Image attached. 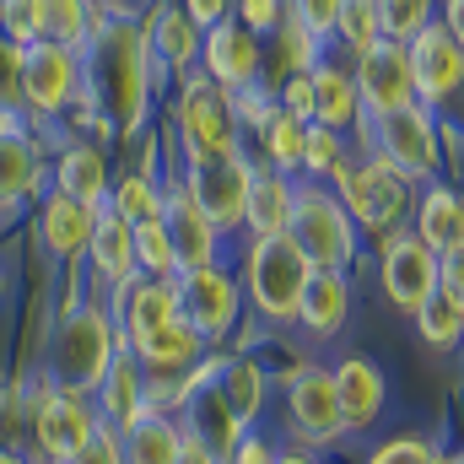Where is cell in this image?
<instances>
[{
	"label": "cell",
	"instance_id": "36",
	"mask_svg": "<svg viewBox=\"0 0 464 464\" xmlns=\"http://www.w3.org/2000/svg\"><path fill=\"white\" fill-rule=\"evenodd\" d=\"M416 330H421V341L432 351H449V346H459L464 341V308L438 286L421 308H416Z\"/></svg>",
	"mask_w": 464,
	"mask_h": 464
},
{
	"label": "cell",
	"instance_id": "20",
	"mask_svg": "<svg viewBox=\"0 0 464 464\" xmlns=\"http://www.w3.org/2000/svg\"><path fill=\"white\" fill-rule=\"evenodd\" d=\"M162 222H168L173 254H179V276H184V270H206V265H217V254H222V232L211 227V217L184 195L179 179H168V189H162Z\"/></svg>",
	"mask_w": 464,
	"mask_h": 464
},
{
	"label": "cell",
	"instance_id": "18",
	"mask_svg": "<svg viewBox=\"0 0 464 464\" xmlns=\"http://www.w3.org/2000/svg\"><path fill=\"white\" fill-rule=\"evenodd\" d=\"M286 411H292L297 438L314 443V449L346 438L341 394H335V372H330V367H303V372H292V383H286Z\"/></svg>",
	"mask_w": 464,
	"mask_h": 464
},
{
	"label": "cell",
	"instance_id": "19",
	"mask_svg": "<svg viewBox=\"0 0 464 464\" xmlns=\"http://www.w3.org/2000/svg\"><path fill=\"white\" fill-rule=\"evenodd\" d=\"M179 319V292L173 281H151V276H135L124 292H114V324L124 351H135L140 341H151L157 330H168Z\"/></svg>",
	"mask_w": 464,
	"mask_h": 464
},
{
	"label": "cell",
	"instance_id": "33",
	"mask_svg": "<svg viewBox=\"0 0 464 464\" xmlns=\"http://www.w3.org/2000/svg\"><path fill=\"white\" fill-rule=\"evenodd\" d=\"M162 179H151V173H140V168H130V173H119L114 189H109V206H114L119 217L135 227V222H151V217H162Z\"/></svg>",
	"mask_w": 464,
	"mask_h": 464
},
{
	"label": "cell",
	"instance_id": "42",
	"mask_svg": "<svg viewBox=\"0 0 464 464\" xmlns=\"http://www.w3.org/2000/svg\"><path fill=\"white\" fill-rule=\"evenodd\" d=\"M0 114H27L22 109V49L0 38Z\"/></svg>",
	"mask_w": 464,
	"mask_h": 464
},
{
	"label": "cell",
	"instance_id": "8",
	"mask_svg": "<svg viewBox=\"0 0 464 464\" xmlns=\"http://www.w3.org/2000/svg\"><path fill=\"white\" fill-rule=\"evenodd\" d=\"M82 103V49H65L54 38L22 49V109L27 119L44 130V124H60Z\"/></svg>",
	"mask_w": 464,
	"mask_h": 464
},
{
	"label": "cell",
	"instance_id": "40",
	"mask_svg": "<svg viewBox=\"0 0 464 464\" xmlns=\"http://www.w3.org/2000/svg\"><path fill=\"white\" fill-rule=\"evenodd\" d=\"M432 22H438V0H378V33L394 44H411Z\"/></svg>",
	"mask_w": 464,
	"mask_h": 464
},
{
	"label": "cell",
	"instance_id": "2",
	"mask_svg": "<svg viewBox=\"0 0 464 464\" xmlns=\"http://www.w3.org/2000/svg\"><path fill=\"white\" fill-rule=\"evenodd\" d=\"M124 341H119L114 314L92 297V303H65L60 308V324H54V341H49V383L54 389H71V394H98L109 362H114Z\"/></svg>",
	"mask_w": 464,
	"mask_h": 464
},
{
	"label": "cell",
	"instance_id": "22",
	"mask_svg": "<svg viewBox=\"0 0 464 464\" xmlns=\"http://www.w3.org/2000/svg\"><path fill=\"white\" fill-rule=\"evenodd\" d=\"M38 243H44V254L49 259H60V265H82V254H87V243H92V227H98V211L92 206H76L71 195H44L38 200Z\"/></svg>",
	"mask_w": 464,
	"mask_h": 464
},
{
	"label": "cell",
	"instance_id": "49",
	"mask_svg": "<svg viewBox=\"0 0 464 464\" xmlns=\"http://www.w3.org/2000/svg\"><path fill=\"white\" fill-rule=\"evenodd\" d=\"M179 5H184V11L195 16V27H200V33L232 16V0H179Z\"/></svg>",
	"mask_w": 464,
	"mask_h": 464
},
{
	"label": "cell",
	"instance_id": "5",
	"mask_svg": "<svg viewBox=\"0 0 464 464\" xmlns=\"http://www.w3.org/2000/svg\"><path fill=\"white\" fill-rule=\"evenodd\" d=\"M314 265L297 254V243L281 237H248L243 254V281H248V303L270 319V324H297V303L308 292Z\"/></svg>",
	"mask_w": 464,
	"mask_h": 464
},
{
	"label": "cell",
	"instance_id": "17",
	"mask_svg": "<svg viewBox=\"0 0 464 464\" xmlns=\"http://www.w3.org/2000/svg\"><path fill=\"white\" fill-rule=\"evenodd\" d=\"M411 71H416V103L443 109L454 92H464V44L449 27H421L411 38Z\"/></svg>",
	"mask_w": 464,
	"mask_h": 464
},
{
	"label": "cell",
	"instance_id": "34",
	"mask_svg": "<svg viewBox=\"0 0 464 464\" xmlns=\"http://www.w3.org/2000/svg\"><path fill=\"white\" fill-rule=\"evenodd\" d=\"M303 140H308V124L292 119L286 109H270L265 130H259V146H265V162L281 168V173H297L303 168Z\"/></svg>",
	"mask_w": 464,
	"mask_h": 464
},
{
	"label": "cell",
	"instance_id": "15",
	"mask_svg": "<svg viewBox=\"0 0 464 464\" xmlns=\"http://www.w3.org/2000/svg\"><path fill=\"white\" fill-rule=\"evenodd\" d=\"M98 427H103V416H98V405H92L87 394L54 389V383H49V394H38L33 438H38V449L49 454V464H71V454H76Z\"/></svg>",
	"mask_w": 464,
	"mask_h": 464
},
{
	"label": "cell",
	"instance_id": "46",
	"mask_svg": "<svg viewBox=\"0 0 464 464\" xmlns=\"http://www.w3.org/2000/svg\"><path fill=\"white\" fill-rule=\"evenodd\" d=\"M71 464H124V454H119V432L103 421V427H98V432L71 454Z\"/></svg>",
	"mask_w": 464,
	"mask_h": 464
},
{
	"label": "cell",
	"instance_id": "50",
	"mask_svg": "<svg viewBox=\"0 0 464 464\" xmlns=\"http://www.w3.org/2000/svg\"><path fill=\"white\" fill-rule=\"evenodd\" d=\"M227 464H276V449L265 438H237V449L227 454Z\"/></svg>",
	"mask_w": 464,
	"mask_h": 464
},
{
	"label": "cell",
	"instance_id": "47",
	"mask_svg": "<svg viewBox=\"0 0 464 464\" xmlns=\"http://www.w3.org/2000/svg\"><path fill=\"white\" fill-rule=\"evenodd\" d=\"M427 459H432V443L427 438H394V443H383L367 464H427Z\"/></svg>",
	"mask_w": 464,
	"mask_h": 464
},
{
	"label": "cell",
	"instance_id": "4",
	"mask_svg": "<svg viewBox=\"0 0 464 464\" xmlns=\"http://www.w3.org/2000/svg\"><path fill=\"white\" fill-rule=\"evenodd\" d=\"M335 184V195H341V206H346V217L356 222V232H372V237H394L400 222H405V211H411V179L400 173V168H389L383 157H362V162H351L330 179Z\"/></svg>",
	"mask_w": 464,
	"mask_h": 464
},
{
	"label": "cell",
	"instance_id": "29",
	"mask_svg": "<svg viewBox=\"0 0 464 464\" xmlns=\"http://www.w3.org/2000/svg\"><path fill=\"white\" fill-rule=\"evenodd\" d=\"M416 237L432 248V254H449L464 237V189L459 184H443L432 179L416 200Z\"/></svg>",
	"mask_w": 464,
	"mask_h": 464
},
{
	"label": "cell",
	"instance_id": "48",
	"mask_svg": "<svg viewBox=\"0 0 464 464\" xmlns=\"http://www.w3.org/2000/svg\"><path fill=\"white\" fill-rule=\"evenodd\" d=\"M438 286L464 308V237L449 248V254H438Z\"/></svg>",
	"mask_w": 464,
	"mask_h": 464
},
{
	"label": "cell",
	"instance_id": "11",
	"mask_svg": "<svg viewBox=\"0 0 464 464\" xmlns=\"http://www.w3.org/2000/svg\"><path fill=\"white\" fill-rule=\"evenodd\" d=\"M140 38H146V54H151V71L157 82H184L189 71H200V27L195 16L179 5V0H151L140 11Z\"/></svg>",
	"mask_w": 464,
	"mask_h": 464
},
{
	"label": "cell",
	"instance_id": "32",
	"mask_svg": "<svg viewBox=\"0 0 464 464\" xmlns=\"http://www.w3.org/2000/svg\"><path fill=\"white\" fill-rule=\"evenodd\" d=\"M217 394H222V405L232 411V421L248 427L265 411V367L254 356H227L217 367Z\"/></svg>",
	"mask_w": 464,
	"mask_h": 464
},
{
	"label": "cell",
	"instance_id": "21",
	"mask_svg": "<svg viewBox=\"0 0 464 464\" xmlns=\"http://www.w3.org/2000/svg\"><path fill=\"white\" fill-rule=\"evenodd\" d=\"M49 189H54V195H71L76 206L103 211V206H109V189H114L109 151H103L98 140H71V146H60V157L49 162Z\"/></svg>",
	"mask_w": 464,
	"mask_h": 464
},
{
	"label": "cell",
	"instance_id": "35",
	"mask_svg": "<svg viewBox=\"0 0 464 464\" xmlns=\"http://www.w3.org/2000/svg\"><path fill=\"white\" fill-rule=\"evenodd\" d=\"M135 270L151 281H179V254H173V237H168L162 217L135 222Z\"/></svg>",
	"mask_w": 464,
	"mask_h": 464
},
{
	"label": "cell",
	"instance_id": "14",
	"mask_svg": "<svg viewBox=\"0 0 464 464\" xmlns=\"http://www.w3.org/2000/svg\"><path fill=\"white\" fill-rule=\"evenodd\" d=\"M49 195V162L38 151V124L0 135V227Z\"/></svg>",
	"mask_w": 464,
	"mask_h": 464
},
{
	"label": "cell",
	"instance_id": "7",
	"mask_svg": "<svg viewBox=\"0 0 464 464\" xmlns=\"http://www.w3.org/2000/svg\"><path fill=\"white\" fill-rule=\"evenodd\" d=\"M362 130H367L372 157H383L389 168H400L411 184H416V179H427V184L438 179V168H443V130H438L432 109L405 103V109H394V114L362 119Z\"/></svg>",
	"mask_w": 464,
	"mask_h": 464
},
{
	"label": "cell",
	"instance_id": "56",
	"mask_svg": "<svg viewBox=\"0 0 464 464\" xmlns=\"http://www.w3.org/2000/svg\"><path fill=\"white\" fill-rule=\"evenodd\" d=\"M98 5H130V11H140V0H98Z\"/></svg>",
	"mask_w": 464,
	"mask_h": 464
},
{
	"label": "cell",
	"instance_id": "41",
	"mask_svg": "<svg viewBox=\"0 0 464 464\" xmlns=\"http://www.w3.org/2000/svg\"><path fill=\"white\" fill-rule=\"evenodd\" d=\"M0 38H11L16 49L44 44V38H49V33H44V0H5V11H0Z\"/></svg>",
	"mask_w": 464,
	"mask_h": 464
},
{
	"label": "cell",
	"instance_id": "39",
	"mask_svg": "<svg viewBox=\"0 0 464 464\" xmlns=\"http://www.w3.org/2000/svg\"><path fill=\"white\" fill-rule=\"evenodd\" d=\"M341 168H346V135H341V130H330V124H308L303 168H297V173H308V179L319 184V179H335Z\"/></svg>",
	"mask_w": 464,
	"mask_h": 464
},
{
	"label": "cell",
	"instance_id": "23",
	"mask_svg": "<svg viewBox=\"0 0 464 464\" xmlns=\"http://www.w3.org/2000/svg\"><path fill=\"white\" fill-rule=\"evenodd\" d=\"M292 206H297V184L292 173L254 162L248 168V195H243V227L248 237H281L292 227Z\"/></svg>",
	"mask_w": 464,
	"mask_h": 464
},
{
	"label": "cell",
	"instance_id": "43",
	"mask_svg": "<svg viewBox=\"0 0 464 464\" xmlns=\"http://www.w3.org/2000/svg\"><path fill=\"white\" fill-rule=\"evenodd\" d=\"M270 98H276V109H286L292 119L314 124V76H281Z\"/></svg>",
	"mask_w": 464,
	"mask_h": 464
},
{
	"label": "cell",
	"instance_id": "44",
	"mask_svg": "<svg viewBox=\"0 0 464 464\" xmlns=\"http://www.w3.org/2000/svg\"><path fill=\"white\" fill-rule=\"evenodd\" d=\"M232 16H237L248 33L270 38V33L281 27V16H286V0H232Z\"/></svg>",
	"mask_w": 464,
	"mask_h": 464
},
{
	"label": "cell",
	"instance_id": "26",
	"mask_svg": "<svg viewBox=\"0 0 464 464\" xmlns=\"http://www.w3.org/2000/svg\"><path fill=\"white\" fill-rule=\"evenodd\" d=\"M146 411H151L146 372H140L135 351H119L114 362H109V372H103V383H98V416H103L114 432H124V427H135Z\"/></svg>",
	"mask_w": 464,
	"mask_h": 464
},
{
	"label": "cell",
	"instance_id": "3",
	"mask_svg": "<svg viewBox=\"0 0 464 464\" xmlns=\"http://www.w3.org/2000/svg\"><path fill=\"white\" fill-rule=\"evenodd\" d=\"M173 135L184 162H227L243 157V130L232 114V98L206 82V71H189L184 82H173Z\"/></svg>",
	"mask_w": 464,
	"mask_h": 464
},
{
	"label": "cell",
	"instance_id": "13",
	"mask_svg": "<svg viewBox=\"0 0 464 464\" xmlns=\"http://www.w3.org/2000/svg\"><path fill=\"white\" fill-rule=\"evenodd\" d=\"M248 157H227V162H184L173 179L184 184V195L211 217V227L227 237L243 227V195H248Z\"/></svg>",
	"mask_w": 464,
	"mask_h": 464
},
{
	"label": "cell",
	"instance_id": "12",
	"mask_svg": "<svg viewBox=\"0 0 464 464\" xmlns=\"http://www.w3.org/2000/svg\"><path fill=\"white\" fill-rule=\"evenodd\" d=\"M173 292H179V319H184L200 341H222L232 324H237V314H243L237 281H232V270H222V265L184 270V276L173 281Z\"/></svg>",
	"mask_w": 464,
	"mask_h": 464
},
{
	"label": "cell",
	"instance_id": "6",
	"mask_svg": "<svg viewBox=\"0 0 464 464\" xmlns=\"http://www.w3.org/2000/svg\"><path fill=\"white\" fill-rule=\"evenodd\" d=\"M286 237L297 243V254L314 270H341V276H346V265H356V243H362V232L346 217L341 195H330L324 184H297V206H292Z\"/></svg>",
	"mask_w": 464,
	"mask_h": 464
},
{
	"label": "cell",
	"instance_id": "16",
	"mask_svg": "<svg viewBox=\"0 0 464 464\" xmlns=\"http://www.w3.org/2000/svg\"><path fill=\"white\" fill-rule=\"evenodd\" d=\"M383 297L400 308V314H416L432 292H438V254L416 237V232H394L383 237Z\"/></svg>",
	"mask_w": 464,
	"mask_h": 464
},
{
	"label": "cell",
	"instance_id": "30",
	"mask_svg": "<svg viewBox=\"0 0 464 464\" xmlns=\"http://www.w3.org/2000/svg\"><path fill=\"white\" fill-rule=\"evenodd\" d=\"M335 394H341V421H346V432H362V427H372L378 411H383V372H378L367 356H346V362L335 367Z\"/></svg>",
	"mask_w": 464,
	"mask_h": 464
},
{
	"label": "cell",
	"instance_id": "57",
	"mask_svg": "<svg viewBox=\"0 0 464 464\" xmlns=\"http://www.w3.org/2000/svg\"><path fill=\"white\" fill-rule=\"evenodd\" d=\"M0 11H5V0H0Z\"/></svg>",
	"mask_w": 464,
	"mask_h": 464
},
{
	"label": "cell",
	"instance_id": "38",
	"mask_svg": "<svg viewBox=\"0 0 464 464\" xmlns=\"http://www.w3.org/2000/svg\"><path fill=\"white\" fill-rule=\"evenodd\" d=\"M378 38H383V33H378V0H341V11H335V38H330V44H341L346 60H356V54H367Z\"/></svg>",
	"mask_w": 464,
	"mask_h": 464
},
{
	"label": "cell",
	"instance_id": "9",
	"mask_svg": "<svg viewBox=\"0 0 464 464\" xmlns=\"http://www.w3.org/2000/svg\"><path fill=\"white\" fill-rule=\"evenodd\" d=\"M351 82L362 98V119L394 114L405 103H416V71H411V44L378 38L367 54L351 60Z\"/></svg>",
	"mask_w": 464,
	"mask_h": 464
},
{
	"label": "cell",
	"instance_id": "28",
	"mask_svg": "<svg viewBox=\"0 0 464 464\" xmlns=\"http://www.w3.org/2000/svg\"><path fill=\"white\" fill-rule=\"evenodd\" d=\"M314 124H330V130H356L362 124V98H356V82H351L346 60H319L314 71Z\"/></svg>",
	"mask_w": 464,
	"mask_h": 464
},
{
	"label": "cell",
	"instance_id": "51",
	"mask_svg": "<svg viewBox=\"0 0 464 464\" xmlns=\"http://www.w3.org/2000/svg\"><path fill=\"white\" fill-rule=\"evenodd\" d=\"M179 464H227V459H222V454H217L211 443H200V438H189V432H184V449H179Z\"/></svg>",
	"mask_w": 464,
	"mask_h": 464
},
{
	"label": "cell",
	"instance_id": "1",
	"mask_svg": "<svg viewBox=\"0 0 464 464\" xmlns=\"http://www.w3.org/2000/svg\"><path fill=\"white\" fill-rule=\"evenodd\" d=\"M157 92H162V82H157L146 38H140V11L98 5L92 38L82 49V98L114 124V140H135V135H146Z\"/></svg>",
	"mask_w": 464,
	"mask_h": 464
},
{
	"label": "cell",
	"instance_id": "53",
	"mask_svg": "<svg viewBox=\"0 0 464 464\" xmlns=\"http://www.w3.org/2000/svg\"><path fill=\"white\" fill-rule=\"evenodd\" d=\"M276 464H319L314 454H276Z\"/></svg>",
	"mask_w": 464,
	"mask_h": 464
},
{
	"label": "cell",
	"instance_id": "27",
	"mask_svg": "<svg viewBox=\"0 0 464 464\" xmlns=\"http://www.w3.org/2000/svg\"><path fill=\"white\" fill-rule=\"evenodd\" d=\"M351 319V281L341 270H314L308 276V292L297 303V324L314 335V341H330L341 335Z\"/></svg>",
	"mask_w": 464,
	"mask_h": 464
},
{
	"label": "cell",
	"instance_id": "31",
	"mask_svg": "<svg viewBox=\"0 0 464 464\" xmlns=\"http://www.w3.org/2000/svg\"><path fill=\"white\" fill-rule=\"evenodd\" d=\"M179 449H184V427L173 421V411H146L135 427L119 432L124 464H179Z\"/></svg>",
	"mask_w": 464,
	"mask_h": 464
},
{
	"label": "cell",
	"instance_id": "37",
	"mask_svg": "<svg viewBox=\"0 0 464 464\" xmlns=\"http://www.w3.org/2000/svg\"><path fill=\"white\" fill-rule=\"evenodd\" d=\"M98 0H44V33L65 49H87Z\"/></svg>",
	"mask_w": 464,
	"mask_h": 464
},
{
	"label": "cell",
	"instance_id": "55",
	"mask_svg": "<svg viewBox=\"0 0 464 464\" xmlns=\"http://www.w3.org/2000/svg\"><path fill=\"white\" fill-rule=\"evenodd\" d=\"M427 464H459V454H438V449H432V459Z\"/></svg>",
	"mask_w": 464,
	"mask_h": 464
},
{
	"label": "cell",
	"instance_id": "52",
	"mask_svg": "<svg viewBox=\"0 0 464 464\" xmlns=\"http://www.w3.org/2000/svg\"><path fill=\"white\" fill-rule=\"evenodd\" d=\"M438 27H449L464 44V0H438Z\"/></svg>",
	"mask_w": 464,
	"mask_h": 464
},
{
	"label": "cell",
	"instance_id": "54",
	"mask_svg": "<svg viewBox=\"0 0 464 464\" xmlns=\"http://www.w3.org/2000/svg\"><path fill=\"white\" fill-rule=\"evenodd\" d=\"M0 464H27V454H16V449H0Z\"/></svg>",
	"mask_w": 464,
	"mask_h": 464
},
{
	"label": "cell",
	"instance_id": "45",
	"mask_svg": "<svg viewBox=\"0 0 464 464\" xmlns=\"http://www.w3.org/2000/svg\"><path fill=\"white\" fill-rule=\"evenodd\" d=\"M286 11L314 33V38H335V11H341V0H286Z\"/></svg>",
	"mask_w": 464,
	"mask_h": 464
},
{
	"label": "cell",
	"instance_id": "24",
	"mask_svg": "<svg viewBox=\"0 0 464 464\" xmlns=\"http://www.w3.org/2000/svg\"><path fill=\"white\" fill-rule=\"evenodd\" d=\"M87 270L103 292H124L140 270H135V227L119 217L114 206L98 211V227H92V243H87Z\"/></svg>",
	"mask_w": 464,
	"mask_h": 464
},
{
	"label": "cell",
	"instance_id": "25",
	"mask_svg": "<svg viewBox=\"0 0 464 464\" xmlns=\"http://www.w3.org/2000/svg\"><path fill=\"white\" fill-rule=\"evenodd\" d=\"M135 362H140V372H146V389H162V383L179 389V378L206 362V341H200L184 319H173L168 330H157L151 341L135 346Z\"/></svg>",
	"mask_w": 464,
	"mask_h": 464
},
{
	"label": "cell",
	"instance_id": "10",
	"mask_svg": "<svg viewBox=\"0 0 464 464\" xmlns=\"http://www.w3.org/2000/svg\"><path fill=\"white\" fill-rule=\"evenodd\" d=\"M200 71H206V82H217L227 98L265 87V38L248 33L237 16L206 27V38H200Z\"/></svg>",
	"mask_w": 464,
	"mask_h": 464
}]
</instances>
